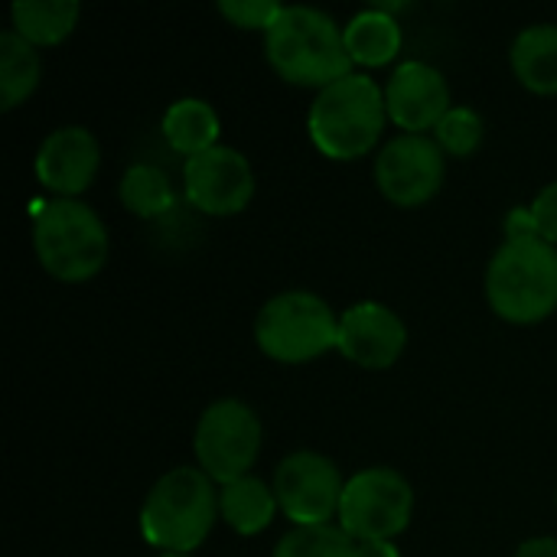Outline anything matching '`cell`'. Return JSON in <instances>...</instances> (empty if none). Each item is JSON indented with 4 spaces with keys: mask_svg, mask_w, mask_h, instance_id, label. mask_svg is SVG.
<instances>
[{
    "mask_svg": "<svg viewBox=\"0 0 557 557\" xmlns=\"http://www.w3.org/2000/svg\"><path fill=\"white\" fill-rule=\"evenodd\" d=\"M281 3L274 0H222L219 3V13L232 23V26H242V29H261L268 33L274 26V20L281 16Z\"/></svg>",
    "mask_w": 557,
    "mask_h": 557,
    "instance_id": "cell-24",
    "label": "cell"
},
{
    "mask_svg": "<svg viewBox=\"0 0 557 557\" xmlns=\"http://www.w3.org/2000/svg\"><path fill=\"white\" fill-rule=\"evenodd\" d=\"M483 131H486V124L473 108H457L454 104L447 111V117L437 124L434 140L441 144V150L447 157H470L483 144Z\"/></svg>",
    "mask_w": 557,
    "mask_h": 557,
    "instance_id": "cell-23",
    "label": "cell"
},
{
    "mask_svg": "<svg viewBox=\"0 0 557 557\" xmlns=\"http://www.w3.org/2000/svg\"><path fill=\"white\" fill-rule=\"evenodd\" d=\"M356 557H401L392 542H356Z\"/></svg>",
    "mask_w": 557,
    "mask_h": 557,
    "instance_id": "cell-28",
    "label": "cell"
},
{
    "mask_svg": "<svg viewBox=\"0 0 557 557\" xmlns=\"http://www.w3.org/2000/svg\"><path fill=\"white\" fill-rule=\"evenodd\" d=\"M486 300L496 317L532 326L557 310V248L545 238L503 242L486 268Z\"/></svg>",
    "mask_w": 557,
    "mask_h": 557,
    "instance_id": "cell-3",
    "label": "cell"
},
{
    "mask_svg": "<svg viewBox=\"0 0 557 557\" xmlns=\"http://www.w3.org/2000/svg\"><path fill=\"white\" fill-rule=\"evenodd\" d=\"M264 52L271 69L300 88H330L352 75L343 29L317 7H284L274 26L264 33Z\"/></svg>",
    "mask_w": 557,
    "mask_h": 557,
    "instance_id": "cell-1",
    "label": "cell"
},
{
    "mask_svg": "<svg viewBox=\"0 0 557 557\" xmlns=\"http://www.w3.org/2000/svg\"><path fill=\"white\" fill-rule=\"evenodd\" d=\"M405 343H408V330L401 317L385 304L362 300V304H352L339 317L336 349L359 369H369V372L392 369L401 359Z\"/></svg>",
    "mask_w": 557,
    "mask_h": 557,
    "instance_id": "cell-12",
    "label": "cell"
},
{
    "mask_svg": "<svg viewBox=\"0 0 557 557\" xmlns=\"http://www.w3.org/2000/svg\"><path fill=\"white\" fill-rule=\"evenodd\" d=\"M157 557H189V555H173V552H163V555H157Z\"/></svg>",
    "mask_w": 557,
    "mask_h": 557,
    "instance_id": "cell-29",
    "label": "cell"
},
{
    "mask_svg": "<svg viewBox=\"0 0 557 557\" xmlns=\"http://www.w3.org/2000/svg\"><path fill=\"white\" fill-rule=\"evenodd\" d=\"M506 242H525V238H542L539 232V219L532 212V206H516L506 215Z\"/></svg>",
    "mask_w": 557,
    "mask_h": 557,
    "instance_id": "cell-26",
    "label": "cell"
},
{
    "mask_svg": "<svg viewBox=\"0 0 557 557\" xmlns=\"http://www.w3.org/2000/svg\"><path fill=\"white\" fill-rule=\"evenodd\" d=\"M261 437H264L261 421L245 401L222 398L209 405L196 424V441H193L199 470L222 486L251 476V467L258 463L261 454Z\"/></svg>",
    "mask_w": 557,
    "mask_h": 557,
    "instance_id": "cell-8",
    "label": "cell"
},
{
    "mask_svg": "<svg viewBox=\"0 0 557 557\" xmlns=\"http://www.w3.org/2000/svg\"><path fill=\"white\" fill-rule=\"evenodd\" d=\"M183 193L202 215H238L255 196V173L235 147H212L183 166Z\"/></svg>",
    "mask_w": 557,
    "mask_h": 557,
    "instance_id": "cell-11",
    "label": "cell"
},
{
    "mask_svg": "<svg viewBox=\"0 0 557 557\" xmlns=\"http://www.w3.org/2000/svg\"><path fill=\"white\" fill-rule=\"evenodd\" d=\"M42 75V62L36 46H29L20 33H0V108L13 111L26 101Z\"/></svg>",
    "mask_w": 557,
    "mask_h": 557,
    "instance_id": "cell-20",
    "label": "cell"
},
{
    "mask_svg": "<svg viewBox=\"0 0 557 557\" xmlns=\"http://www.w3.org/2000/svg\"><path fill=\"white\" fill-rule=\"evenodd\" d=\"M414 512L411 483L388 467L359 470L346 480L339 503V529L352 542H392L401 535Z\"/></svg>",
    "mask_w": 557,
    "mask_h": 557,
    "instance_id": "cell-7",
    "label": "cell"
},
{
    "mask_svg": "<svg viewBox=\"0 0 557 557\" xmlns=\"http://www.w3.org/2000/svg\"><path fill=\"white\" fill-rule=\"evenodd\" d=\"M385 121V91L375 85V78L352 72L333 82L330 88L317 91L307 127L310 140L323 157L346 163L366 157L379 144Z\"/></svg>",
    "mask_w": 557,
    "mask_h": 557,
    "instance_id": "cell-2",
    "label": "cell"
},
{
    "mask_svg": "<svg viewBox=\"0 0 557 557\" xmlns=\"http://www.w3.org/2000/svg\"><path fill=\"white\" fill-rule=\"evenodd\" d=\"M385 108L388 121L398 124L405 134L437 131V124L454 108L450 85L441 69L428 62H405L392 72L385 85Z\"/></svg>",
    "mask_w": 557,
    "mask_h": 557,
    "instance_id": "cell-13",
    "label": "cell"
},
{
    "mask_svg": "<svg viewBox=\"0 0 557 557\" xmlns=\"http://www.w3.org/2000/svg\"><path fill=\"white\" fill-rule=\"evenodd\" d=\"M277 509L281 506H277L274 490L258 476H245V480H235L219 490V516L238 535L264 532L274 522Z\"/></svg>",
    "mask_w": 557,
    "mask_h": 557,
    "instance_id": "cell-17",
    "label": "cell"
},
{
    "mask_svg": "<svg viewBox=\"0 0 557 557\" xmlns=\"http://www.w3.org/2000/svg\"><path fill=\"white\" fill-rule=\"evenodd\" d=\"M447 176V153L428 134H398L375 157V183L382 196L401 209L431 202Z\"/></svg>",
    "mask_w": 557,
    "mask_h": 557,
    "instance_id": "cell-10",
    "label": "cell"
},
{
    "mask_svg": "<svg viewBox=\"0 0 557 557\" xmlns=\"http://www.w3.org/2000/svg\"><path fill=\"white\" fill-rule=\"evenodd\" d=\"M512 557H557V539H529Z\"/></svg>",
    "mask_w": 557,
    "mask_h": 557,
    "instance_id": "cell-27",
    "label": "cell"
},
{
    "mask_svg": "<svg viewBox=\"0 0 557 557\" xmlns=\"http://www.w3.org/2000/svg\"><path fill=\"white\" fill-rule=\"evenodd\" d=\"M258 349L284 366L320 359L339 343V317L310 290H284L271 297L255 320Z\"/></svg>",
    "mask_w": 557,
    "mask_h": 557,
    "instance_id": "cell-6",
    "label": "cell"
},
{
    "mask_svg": "<svg viewBox=\"0 0 557 557\" xmlns=\"http://www.w3.org/2000/svg\"><path fill=\"white\" fill-rule=\"evenodd\" d=\"M219 516L215 483L199 467H176L163 473L144 499L140 535L163 552L189 555L199 548Z\"/></svg>",
    "mask_w": 557,
    "mask_h": 557,
    "instance_id": "cell-4",
    "label": "cell"
},
{
    "mask_svg": "<svg viewBox=\"0 0 557 557\" xmlns=\"http://www.w3.org/2000/svg\"><path fill=\"white\" fill-rule=\"evenodd\" d=\"M75 0H20L13 3V33H20L29 46H59L78 23Z\"/></svg>",
    "mask_w": 557,
    "mask_h": 557,
    "instance_id": "cell-19",
    "label": "cell"
},
{
    "mask_svg": "<svg viewBox=\"0 0 557 557\" xmlns=\"http://www.w3.org/2000/svg\"><path fill=\"white\" fill-rule=\"evenodd\" d=\"M166 144L186 160L219 147V114L202 98H180L163 114Z\"/></svg>",
    "mask_w": 557,
    "mask_h": 557,
    "instance_id": "cell-18",
    "label": "cell"
},
{
    "mask_svg": "<svg viewBox=\"0 0 557 557\" xmlns=\"http://www.w3.org/2000/svg\"><path fill=\"white\" fill-rule=\"evenodd\" d=\"M532 212H535V219H539V232H542V238L557 248V183L545 186V189L535 196Z\"/></svg>",
    "mask_w": 557,
    "mask_h": 557,
    "instance_id": "cell-25",
    "label": "cell"
},
{
    "mask_svg": "<svg viewBox=\"0 0 557 557\" xmlns=\"http://www.w3.org/2000/svg\"><path fill=\"white\" fill-rule=\"evenodd\" d=\"M271 557H356V542L339 525L290 529Z\"/></svg>",
    "mask_w": 557,
    "mask_h": 557,
    "instance_id": "cell-22",
    "label": "cell"
},
{
    "mask_svg": "<svg viewBox=\"0 0 557 557\" xmlns=\"http://www.w3.org/2000/svg\"><path fill=\"white\" fill-rule=\"evenodd\" d=\"M512 72L535 95H557V23L529 26L512 42Z\"/></svg>",
    "mask_w": 557,
    "mask_h": 557,
    "instance_id": "cell-16",
    "label": "cell"
},
{
    "mask_svg": "<svg viewBox=\"0 0 557 557\" xmlns=\"http://www.w3.org/2000/svg\"><path fill=\"white\" fill-rule=\"evenodd\" d=\"M33 248L42 271L55 281H91L108 261V228L78 199H52L33 219Z\"/></svg>",
    "mask_w": 557,
    "mask_h": 557,
    "instance_id": "cell-5",
    "label": "cell"
},
{
    "mask_svg": "<svg viewBox=\"0 0 557 557\" xmlns=\"http://www.w3.org/2000/svg\"><path fill=\"white\" fill-rule=\"evenodd\" d=\"M343 39H346V52L352 59V65H366V69H379L388 65L398 49H401V26L398 20L382 10H362L356 13L346 26H343Z\"/></svg>",
    "mask_w": 557,
    "mask_h": 557,
    "instance_id": "cell-15",
    "label": "cell"
},
{
    "mask_svg": "<svg viewBox=\"0 0 557 557\" xmlns=\"http://www.w3.org/2000/svg\"><path fill=\"white\" fill-rule=\"evenodd\" d=\"M121 202L131 215L137 219H157L163 212L173 209L176 202V189L170 183V176L153 166V163H134L127 166V173L121 176Z\"/></svg>",
    "mask_w": 557,
    "mask_h": 557,
    "instance_id": "cell-21",
    "label": "cell"
},
{
    "mask_svg": "<svg viewBox=\"0 0 557 557\" xmlns=\"http://www.w3.org/2000/svg\"><path fill=\"white\" fill-rule=\"evenodd\" d=\"M343 476L339 467L313 450H297L281 460L274 473V496L281 512L294 522V529L333 525L343 503Z\"/></svg>",
    "mask_w": 557,
    "mask_h": 557,
    "instance_id": "cell-9",
    "label": "cell"
},
{
    "mask_svg": "<svg viewBox=\"0 0 557 557\" xmlns=\"http://www.w3.org/2000/svg\"><path fill=\"white\" fill-rule=\"evenodd\" d=\"M98 163H101V147L95 134L78 124L52 131L36 150V176L59 199L82 196L95 183Z\"/></svg>",
    "mask_w": 557,
    "mask_h": 557,
    "instance_id": "cell-14",
    "label": "cell"
}]
</instances>
